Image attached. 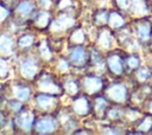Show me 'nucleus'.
<instances>
[{
	"label": "nucleus",
	"mask_w": 152,
	"mask_h": 135,
	"mask_svg": "<svg viewBox=\"0 0 152 135\" xmlns=\"http://www.w3.org/2000/svg\"><path fill=\"white\" fill-rule=\"evenodd\" d=\"M107 96L109 99H112L114 102L124 103L127 99L128 91H127V88L122 83H113L107 89Z\"/></svg>",
	"instance_id": "f257e3e1"
},
{
	"label": "nucleus",
	"mask_w": 152,
	"mask_h": 135,
	"mask_svg": "<svg viewBox=\"0 0 152 135\" xmlns=\"http://www.w3.org/2000/svg\"><path fill=\"white\" fill-rule=\"evenodd\" d=\"M70 62L76 66H83L87 62V52L82 46H74L69 53Z\"/></svg>",
	"instance_id": "f03ea898"
},
{
	"label": "nucleus",
	"mask_w": 152,
	"mask_h": 135,
	"mask_svg": "<svg viewBox=\"0 0 152 135\" xmlns=\"http://www.w3.org/2000/svg\"><path fill=\"white\" fill-rule=\"evenodd\" d=\"M107 66L109 69V71L114 75H121L124 72V62L122 58L115 52V53H110L107 58Z\"/></svg>",
	"instance_id": "7ed1b4c3"
},
{
	"label": "nucleus",
	"mask_w": 152,
	"mask_h": 135,
	"mask_svg": "<svg viewBox=\"0 0 152 135\" xmlns=\"http://www.w3.org/2000/svg\"><path fill=\"white\" fill-rule=\"evenodd\" d=\"M20 71L21 75L26 78H32L37 71H38V66L34 59L32 58H24L20 63Z\"/></svg>",
	"instance_id": "20e7f679"
},
{
	"label": "nucleus",
	"mask_w": 152,
	"mask_h": 135,
	"mask_svg": "<svg viewBox=\"0 0 152 135\" xmlns=\"http://www.w3.org/2000/svg\"><path fill=\"white\" fill-rule=\"evenodd\" d=\"M55 128H56V121H55V118L49 117V116L40 118L37 122V124H36V130L39 134H49V133H52L55 130Z\"/></svg>",
	"instance_id": "39448f33"
},
{
	"label": "nucleus",
	"mask_w": 152,
	"mask_h": 135,
	"mask_svg": "<svg viewBox=\"0 0 152 135\" xmlns=\"http://www.w3.org/2000/svg\"><path fill=\"white\" fill-rule=\"evenodd\" d=\"M102 85H103L102 79L96 76H88L83 81V86L89 94H96L97 91L101 90Z\"/></svg>",
	"instance_id": "423d86ee"
},
{
	"label": "nucleus",
	"mask_w": 152,
	"mask_h": 135,
	"mask_svg": "<svg viewBox=\"0 0 152 135\" xmlns=\"http://www.w3.org/2000/svg\"><path fill=\"white\" fill-rule=\"evenodd\" d=\"M72 109L78 115H87L90 111V103L86 97H77L72 103Z\"/></svg>",
	"instance_id": "0eeeda50"
},
{
	"label": "nucleus",
	"mask_w": 152,
	"mask_h": 135,
	"mask_svg": "<svg viewBox=\"0 0 152 135\" xmlns=\"http://www.w3.org/2000/svg\"><path fill=\"white\" fill-rule=\"evenodd\" d=\"M39 86H40V90H43L46 94H57L61 90L58 84L56 82H53L51 78H49V77H44L40 81Z\"/></svg>",
	"instance_id": "6e6552de"
},
{
	"label": "nucleus",
	"mask_w": 152,
	"mask_h": 135,
	"mask_svg": "<svg viewBox=\"0 0 152 135\" xmlns=\"http://www.w3.org/2000/svg\"><path fill=\"white\" fill-rule=\"evenodd\" d=\"M17 123L20 126V128H23L25 130H30L34 124V116H33V114L24 112V110H23V114L19 115L17 118Z\"/></svg>",
	"instance_id": "1a4fd4ad"
},
{
	"label": "nucleus",
	"mask_w": 152,
	"mask_h": 135,
	"mask_svg": "<svg viewBox=\"0 0 152 135\" xmlns=\"http://www.w3.org/2000/svg\"><path fill=\"white\" fill-rule=\"evenodd\" d=\"M137 36L140 40H148L152 36V26L150 22H140L137 25Z\"/></svg>",
	"instance_id": "9d476101"
},
{
	"label": "nucleus",
	"mask_w": 152,
	"mask_h": 135,
	"mask_svg": "<svg viewBox=\"0 0 152 135\" xmlns=\"http://www.w3.org/2000/svg\"><path fill=\"white\" fill-rule=\"evenodd\" d=\"M36 102L38 104V107L43 110H50L53 105H55V98L46 95V94H40L37 96Z\"/></svg>",
	"instance_id": "9b49d317"
},
{
	"label": "nucleus",
	"mask_w": 152,
	"mask_h": 135,
	"mask_svg": "<svg viewBox=\"0 0 152 135\" xmlns=\"http://www.w3.org/2000/svg\"><path fill=\"white\" fill-rule=\"evenodd\" d=\"M13 49L14 44L12 38L7 34H2L0 37V52L4 54H11L13 52Z\"/></svg>",
	"instance_id": "f8f14e48"
},
{
	"label": "nucleus",
	"mask_w": 152,
	"mask_h": 135,
	"mask_svg": "<svg viewBox=\"0 0 152 135\" xmlns=\"http://www.w3.org/2000/svg\"><path fill=\"white\" fill-rule=\"evenodd\" d=\"M33 8H34V5H33L32 1H30V0H21V1L17 5L15 11H17L20 15H23V17H27L28 14L32 13Z\"/></svg>",
	"instance_id": "ddd939ff"
},
{
	"label": "nucleus",
	"mask_w": 152,
	"mask_h": 135,
	"mask_svg": "<svg viewBox=\"0 0 152 135\" xmlns=\"http://www.w3.org/2000/svg\"><path fill=\"white\" fill-rule=\"evenodd\" d=\"M14 96L20 101H27L30 97V89L25 85H15L13 88Z\"/></svg>",
	"instance_id": "4468645a"
},
{
	"label": "nucleus",
	"mask_w": 152,
	"mask_h": 135,
	"mask_svg": "<svg viewBox=\"0 0 152 135\" xmlns=\"http://www.w3.org/2000/svg\"><path fill=\"white\" fill-rule=\"evenodd\" d=\"M125 22L124 17L119 13V12H112L108 15V24L112 27H121Z\"/></svg>",
	"instance_id": "2eb2a0df"
},
{
	"label": "nucleus",
	"mask_w": 152,
	"mask_h": 135,
	"mask_svg": "<svg viewBox=\"0 0 152 135\" xmlns=\"http://www.w3.org/2000/svg\"><path fill=\"white\" fill-rule=\"evenodd\" d=\"M34 22H36L38 26H42V27L44 26V27H46V26L51 22V18H50V15H49L48 13L42 12V13H38V14L36 15Z\"/></svg>",
	"instance_id": "dca6fc26"
},
{
	"label": "nucleus",
	"mask_w": 152,
	"mask_h": 135,
	"mask_svg": "<svg viewBox=\"0 0 152 135\" xmlns=\"http://www.w3.org/2000/svg\"><path fill=\"white\" fill-rule=\"evenodd\" d=\"M99 43H100V45L102 47H109L110 44H112V36H110V33L107 32V31L102 32L100 34V37H99Z\"/></svg>",
	"instance_id": "f3484780"
},
{
	"label": "nucleus",
	"mask_w": 152,
	"mask_h": 135,
	"mask_svg": "<svg viewBox=\"0 0 152 135\" xmlns=\"http://www.w3.org/2000/svg\"><path fill=\"white\" fill-rule=\"evenodd\" d=\"M139 63H140V59H139V57L135 56V54H131V56H128V57L126 58V66H127L128 69H131V70L138 69Z\"/></svg>",
	"instance_id": "a211bd4d"
},
{
	"label": "nucleus",
	"mask_w": 152,
	"mask_h": 135,
	"mask_svg": "<svg viewBox=\"0 0 152 135\" xmlns=\"http://www.w3.org/2000/svg\"><path fill=\"white\" fill-rule=\"evenodd\" d=\"M33 40H34V38H33L32 34H24V36H21V37L19 38L18 44H19L20 47H24V49H25V47L31 46V45L33 44Z\"/></svg>",
	"instance_id": "6ab92c4d"
},
{
	"label": "nucleus",
	"mask_w": 152,
	"mask_h": 135,
	"mask_svg": "<svg viewBox=\"0 0 152 135\" xmlns=\"http://www.w3.org/2000/svg\"><path fill=\"white\" fill-rule=\"evenodd\" d=\"M63 88H64V90H65L66 92H69V94H71V95H75V94H77V91H78V84H77L75 81H66V82L64 83Z\"/></svg>",
	"instance_id": "aec40b11"
},
{
	"label": "nucleus",
	"mask_w": 152,
	"mask_h": 135,
	"mask_svg": "<svg viewBox=\"0 0 152 135\" xmlns=\"http://www.w3.org/2000/svg\"><path fill=\"white\" fill-rule=\"evenodd\" d=\"M107 107H108V102H107L103 97H97V98L95 99V110H96L97 112H103V111H106Z\"/></svg>",
	"instance_id": "412c9836"
},
{
	"label": "nucleus",
	"mask_w": 152,
	"mask_h": 135,
	"mask_svg": "<svg viewBox=\"0 0 152 135\" xmlns=\"http://www.w3.org/2000/svg\"><path fill=\"white\" fill-rule=\"evenodd\" d=\"M152 128V118L151 117H147V118H144L140 121V123L138 124V129L140 133L142 131H147L148 129Z\"/></svg>",
	"instance_id": "4be33fe9"
},
{
	"label": "nucleus",
	"mask_w": 152,
	"mask_h": 135,
	"mask_svg": "<svg viewBox=\"0 0 152 135\" xmlns=\"http://www.w3.org/2000/svg\"><path fill=\"white\" fill-rule=\"evenodd\" d=\"M150 76H151V72H150V70L147 68H141L140 70L137 71V78L139 81H141V82L147 81L150 78Z\"/></svg>",
	"instance_id": "5701e85b"
},
{
	"label": "nucleus",
	"mask_w": 152,
	"mask_h": 135,
	"mask_svg": "<svg viewBox=\"0 0 152 135\" xmlns=\"http://www.w3.org/2000/svg\"><path fill=\"white\" fill-rule=\"evenodd\" d=\"M107 115L112 120H119L122 116V110L121 109H118V108H113V109H110V110L107 111Z\"/></svg>",
	"instance_id": "b1692460"
},
{
	"label": "nucleus",
	"mask_w": 152,
	"mask_h": 135,
	"mask_svg": "<svg viewBox=\"0 0 152 135\" xmlns=\"http://www.w3.org/2000/svg\"><path fill=\"white\" fill-rule=\"evenodd\" d=\"M83 39H84V34H83V32L81 30H78V31H76V32H74L71 34V40L74 43H76V44H81L83 41Z\"/></svg>",
	"instance_id": "393cba45"
},
{
	"label": "nucleus",
	"mask_w": 152,
	"mask_h": 135,
	"mask_svg": "<svg viewBox=\"0 0 152 135\" xmlns=\"http://www.w3.org/2000/svg\"><path fill=\"white\" fill-rule=\"evenodd\" d=\"M10 107L15 112L23 111V103H21V101H10Z\"/></svg>",
	"instance_id": "a878e982"
},
{
	"label": "nucleus",
	"mask_w": 152,
	"mask_h": 135,
	"mask_svg": "<svg viewBox=\"0 0 152 135\" xmlns=\"http://www.w3.org/2000/svg\"><path fill=\"white\" fill-rule=\"evenodd\" d=\"M7 72H8V68H7L6 62L2 60V59H0V77L7 76Z\"/></svg>",
	"instance_id": "bb28decb"
},
{
	"label": "nucleus",
	"mask_w": 152,
	"mask_h": 135,
	"mask_svg": "<svg viewBox=\"0 0 152 135\" xmlns=\"http://www.w3.org/2000/svg\"><path fill=\"white\" fill-rule=\"evenodd\" d=\"M40 52H42V56H43V58H50L51 57V53H50V50L48 49V46H46V44H43L42 43V45H40Z\"/></svg>",
	"instance_id": "cd10ccee"
},
{
	"label": "nucleus",
	"mask_w": 152,
	"mask_h": 135,
	"mask_svg": "<svg viewBox=\"0 0 152 135\" xmlns=\"http://www.w3.org/2000/svg\"><path fill=\"white\" fill-rule=\"evenodd\" d=\"M8 15V9L6 8L5 5L0 4V20H4L6 19V17Z\"/></svg>",
	"instance_id": "c85d7f7f"
},
{
	"label": "nucleus",
	"mask_w": 152,
	"mask_h": 135,
	"mask_svg": "<svg viewBox=\"0 0 152 135\" xmlns=\"http://www.w3.org/2000/svg\"><path fill=\"white\" fill-rule=\"evenodd\" d=\"M116 4L120 8H128L129 7V0H116Z\"/></svg>",
	"instance_id": "c756f323"
},
{
	"label": "nucleus",
	"mask_w": 152,
	"mask_h": 135,
	"mask_svg": "<svg viewBox=\"0 0 152 135\" xmlns=\"http://www.w3.org/2000/svg\"><path fill=\"white\" fill-rule=\"evenodd\" d=\"M59 63H61V64H59L58 68H59L61 70H68V69H69V63H66L65 60H61Z\"/></svg>",
	"instance_id": "7c9ffc66"
},
{
	"label": "nucleus",
	"mask_w": 152,
	"mask_h": 135,
	"mask_svg": "<svg viewBox=\"0 0 152 135\" xmlns=\"http://www.w3.org/2000/svg\"><path fill=\"white\" fill-rule=\"evenodd\" d=\"M146 109H147V111H148V112H151V114H152V99L148 102V104H147Z\"/></svg>",
	"instance_id": "2f4dec72"
}]
</instances>
